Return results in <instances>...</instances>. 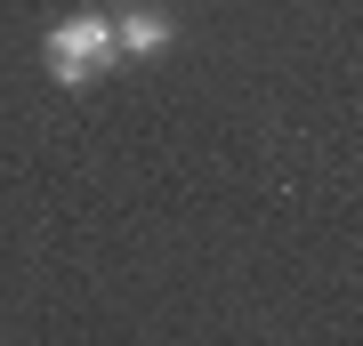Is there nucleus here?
Masks as SVG:
<instances>
[{
	"instance_id": "obj_1",
	"label": "nucleus",
	"mask_w": 363,
	"mask_h": 346,
	"mask_svg": "<svg viewBox=\"0 0 363 346\" xmlns=\"http://www.w3.org/2000/svg\"><path fill=\"white\" fill-rule=\"evenodd\" d=\"M49 81L57 89H81V81H97V73H113V16H97V8H81L65 16V25H49Z\"/></svg>"
},
{
	"instance_id": "obj_2",
	"label": "nucleus",
	"mask_w": 363,
	"mask_h": 346,
	"mask_svg": "<svg viewBox=\"0 0 363 346\" xmlns=\"http://www.w3.org/2000/svg\"><path fill=\"white\" fill-rule=\"evenodd\" d=\"M113 49H121V57H162V49H169V16H154V8L113 16Z\"/></svg>"
}]
</instances>
